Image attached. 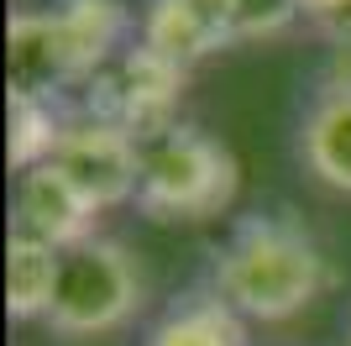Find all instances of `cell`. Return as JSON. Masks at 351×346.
<instances>
[{
    "instance_id": "1",
    "label": "cell",
    "mask_w": 351,
    "mask_h": 346,
    "mask_svg": "<svg viewBox=\"0 0 351 346\" xmlns=\"http://www.w3.org/2000/svg\"><path fill=\"white\" fill-rule=\"evenodd\" d=\"M132 5L126 0H53L21 5L5 21V84L21 100H53L84 89L126 47Z\"/></svg>"
},
{
    "instance_id": "2",
    "label": "cell",
    "mask_w": 351,
    "mask_h": 346,
    "mask_svg": "<svg viewBox=\"0 0 351 346\" xmlns=\"http://www.w3.org/2000/svg\"><path fill=\"white\" fill-rule=\"evenodd\" d=\"M330 278L336 273L315 236L289 216H247L210 262V288L263 325L304 315L330 288Z\"/></svg>"
},
{
    "instance_id": "3",
    "label": "cell",
    "mask_w": 351,
    "mask_h": 346,
    "mask_svg": "<svg viewBox=\"0 0 351 346\" xmlns=\"http://www.w3.org/2000/svg\"><path fill=\"white\" fill-rule=\"evenodd\" d=\"M236 189H241L236 152L194 121H178L162 137L142 142L136 205L147 220H210L231 210Z\"/></svg>"
},
{
    "instance_id": "4",
    "label": "cell",
    "mask_w": 351,
    "mask_h": 346,
    "mask_svg": "<svg viewBox=\"0 0 351 346\" xmlns=\"http://www.w3.org/2000/svg\"><path fill=\"white\" fill-rule=\"evenodd\" d=\"M142 310V268L121 242L89 236L63 252L58 294L47 310V331L58 341H95L121 325H132Z\"/></svg>"
},
{
    "instance_id": "5",
    "label": "cell",
    "mask_w": 351,
    "mask_h": 346,
    "mask_svg": "<svg viewBox=\"0 0 351 346\" xmlns=\"http://www.w3.org/2000/svg\"><path fill=\"white\" fill-rule=\"evenodd\" d=\"M184 89H189V69H178L173 58H162L136 37L79 89V111L121 126L136 142H152L168 126H178Z\"/></svg>"
},
{
    "instance_id": "6",
    "label": "cell",
    "mask_w": 351,
    "mask_h": 346,
    "mask_svg": "<svg viewBox=\"0 0 351 346\" xmlns=\"http://www.w3.org/2000/svg\"><path fill=\"white\" fill-rule=\"evenodd\" d=\"M53 163L79 184V194L95 210H116V205L136 200V184H142V142L84 111L63 121Z\"/></svg>"
},
{
    "instance_id": "7",
    "label": "cell",
    "mask_w": 351,
    "mask_h": 346,
    "mask_svg": "<svg viewBox=\"0 0 351 346\" xmlns=\"http://www.w3.org/2000/svg\"><path fill=\"white\" fill-rule=\"evenodd\" d=\"M95 220H100V210L79 194V184L58 163H43V168L16 178V194H11V231L16 236H32V242H47L58 252H69V246L100 236Z\"/></svg>"
},
{
    "instance_id": "8",
    "label": "cell",
    "mask_w": 351,
    "mask_h": 346,
    "mask_svg": "<svg viewBox=\"0 0 351 346\" xmlns=\"http://www.w3.org/2000/svg\"><path fill=\"white\" fill-rule=\"evenodd\" d=\"M142 43L173 58L178 69H194L215 58L220 47H236V32L226 16V0H147Z\"/></svg>"
},
{
    "instance_id": "9",
    "label": "cell",
    "mask_w": 351,
    "mask_h": 346,
    "mask_svg": "<svg viewBox=\"0 0 351 346\" xmlns=\"http://www.w3.org/2000/svg\"><path fill=\"white\" fill-rule=\"evenodd\" d=\"M147 346H252V336L241 310H231L215 288H194L152 320Z\"/></svg>"
},
{
    "instance_id": "10",
    "label": "cell",
    "mask_w": 351,
    "mask_h": 346,
    "mask_svg": "<svg viewBox=\"0 0 351 346\" xmlns=\"http://www.w3.org/2000/svg\"><path fill=\"white\" fill-rule=\"evenodd\" d=\"M299 158L325 189L351 194V95H315L299 126Z\"/></svg>"
},
{
    "instance_id": "11",
    "label": "cell",
    "mask_w": 351,
    "mask_h": 346,
    "mask_svg": "<svg viewBox=\"0 0 351 346\" xmlns=\"http://www.w3.org/2000/svg\"><path fill=\"white\" fill-rule=\"evenodd\" d=\"M58 273H63V252L32 236L5 242V315L11 320H47L53 294H58Z\"/></svg>"
},
{
    "instance_id": "12",
    "label": "cell",
    "mask_w": 351,
    "mask_h": 346,
    "mask_svg": "<svg viewBox=\"0 0 351 346\" xmlns=\"http://www.w3.org/2000/svg\"><path fill=\"white\" fill-rule=\"evenodd\" d=\"M5 121H11V131H5V158H11V173L21 178V173L53 163L69 115H63L53 100H21V95H11Z\"/></svg>"
},
{
    "instance_id": "13",
    "label": "cell",
    "mask_w": 351,
    "mask_h": 346,
    "mask_svg": "<svg viewBox=\"0 0 351 346\" xmlns=\"http://www.w3.org/2000/svg\"><path fill=\"white\" fill-rule=\"evenodd\" d=\"M226 16H231L236 43H267V37H283L304 16V5L299 0H226Z\"/></svg>"
},
{
    "instance_id": "14",
    "label": "cell",
    "mask_w": 351,
    "mask_h": 346,
    "mask_svg": "<svg viewBox=\"0 0 351 346\" xmlns=\"http://www.w3.org/2000/svg\"><path fill=\"white\" fill-rule=\"evenodd\" d=\"M320 95H351V43H330L320 69Z\"/></svg>"
},
{
    "instance_id": "15",
    "label": "cell",
    "mask_w": 351,
    "mask_h": 346,
    "mask_svg": "<svg viewBox=\"0 0 351 346\" xmlns=\"http://www.w3.org/2000/svg\"><path fill=\"white\" fill-rule=\"evenodd\" d=\"M299 5H304V16L315 21V27H325L330 16H341V11H346L351 0H299Z\"/></svg>"
},
{
    "instance_id": "16",
    "label": "cell",
    "mask_w": 351,
    "mask_h": 346,
    "mask_svg": "<svg viewBox=\"0 0 351 346\" xmlns=\"http://www.w3.org/2000/svg\"><path fill=\"white\" fill-rule=\"evenodd\" d=\"M346 346H351V325H346Z\"/></svg>"
}]
</instances>
